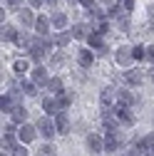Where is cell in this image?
Segmentation results:
<instances>
[{
    "instance_id": "cell-23",
    "label": "cell",
    "mask_w": 154,
    "mask_h": 156,
    "mask_svg": "<svg viewBox=\"0 0 154 156\" xmlns=\"http://www.w3.org/2000/svg\"><path fill=\"white\" fill-rule=\"evenodd\" d=\"M119 104L122 107H129V104H137V97L132 92H119Z\"/></svg>"
},
{
    "instance_id": "cell-4",
    "label": "cell",
    "mask_w": 154,
    "mask_h": 156,
    "mask_svg": "<svg viewBox=\"0 0 154 156\" xmlns=\"http://www.w3.org/2000/svg\"><path fill=\"white\" fill-rule=\"evenodd\" d=\"M17 136H20L23 144H30L35 136H37V126H30V124H23L20 129H17Z\"/></svg>"
},
{
    "instance_id": "cell-31",
    "label": "cell",
    "mask_w": 154,
    "mask_h": 156,
    "mask_svg": "<svg viewBox=\"0 0 154 156\" xmlns=\"http://www.w3.org/2000/svg\"><path fill=\"white\" fill-rule=\"evenodd\" d=\"M13 156H28V149L25 146H15L13 149Z\"/></svg>"
},
{
    "instance_id": "cell-29",
    "label": "cell",
    "mask_w": 154,
    "mask_h": 156,
    "mask_svg": "<svg viewBox=\"0 0 154 156\" xmlns=\"http://www.w3.org/2000/svg\"><path fill=\"white\" fill-rule=\"evenodd\" d=\"M23 92H25L28 97H32V94H37V92H35V82H23Z\"/></svg>"
},
{
    "instance_id": "cell-41",
    "label": "cell",
    "mask_w": 154,
    "mask_h": 156,
    "mask_svg": "<svg viewBox=\"0 0 154 156\" xmlns=\"http://www.w3.org/2000/svg\"><path fill=\"white\" fill-rule=\"evenodd\" d=\"M122 156H134V151H129V154H122Z\"/></svg>"
},
{
    "instance_id": "cell-21",
    "label": "cell",
    "mask_w": 154,
    "mask_h": 156,
    "mask_svg": "<svg viewBox=\"0 0 154 156\" xmlns=\"http://www.w3.org/2000/svg\"><path fill=\"white\" fill-rule=\"evenodd\" d=\"M52 25H55L57 30H65V25H67V15H65V12H55V15H52Z\"/></svg>"
},
{
    "instance_id": "cell-2",
    "label": "cell",
    "mask_w": 154,
    "mask_h": 156,
    "mask_svg": "<svg viewBox=\"0 0 154 156\" xmlns=\"http://www.w3.org/2000/svg\"><path fill=\"white\" fill-rule=\"evenodd\" d=\"M85 144H87V149L92 151V154H102L105 151V136H100V134H87V139H85Z\"/></svg>"
},
{
    "instance_id": "cell-1",
    "label": "cell",
    "mask_w": 154,
    "mask_h": 156,
    "mask_svg": "<svg viewBox=\"0 0 154 156\" xmlns=\"http://www.w3.org/2000/svg\"><path fill=\"white\" fill-rule=\"evenodd\" d=\"M37 134H42L45 139H52V136L57 134V124L50 119V116H42V119L37 122Z\"/></svg>"
},
{
    "instance_id": "cell-6",
    "label": "cell",
    "mask_w": 154,
    "mask_h": 156,
    "mask_svg": "<svg viewBox=\"0 0 154 156\" xmlns=\"http://www.w3.org/2000/svg\"><path fill=\"white\" fill-rule=\"evenodd\" d=\"M142 80H144V74H142L139 69H124V82H127L129 87H139Z\"/></svg>"
},
{
    "instance_id": "cell-14",
    "label": "cell",
    "mask_w": 154,
    "mask_h": 156,
    "mask_svg": "<svg viewBox=\"0 0 154 156\" xmlns=\"http://www.w3.org/2000/svg\"><path fill=\"white\" fill-rule=\"evenodd\" d=\"M10 119H13V124L23 126V124H25V119H28V112H25L23 107H15V109L10 112Z\"/></svg>"
},
{
    "instance_id": "cell-5",
    "label": "cell",
    "mask_w": 154,
    "mask_h": 156,
    "mask_svg": "<svg viewBox=\"0 0 154 156\" xmlns=\"http://www.w3.org/2000/svg\"><path fill=\"white\" fill-rule=\"evenodd\" d=\"M114 60H117V65H119V67H129V65H132V60H134V55H132V50L119 47V50H117V55H114Z\"/></svg>"
},
{
    "instance_id": "cell-16",
    "label": "cell",
    "mask_w": 154,
    "mask_h": 156,
    "mask_svg": "<svg viewBox=\"0 0 154 156\" xmlns=\"http://www.w3.org/2000/svg\"><path fill=\"white\" fill-rule=\"evenodd\" d=\"M20 23H23L25 27H35V23H37V17L32 15V10H20Z\"/></svg>"
},
{
    "instance_id": "cell-11",
    "label": "cell",
    "mask_w": 154,
    "mask_h": 156,
    "mask_svg": "<svg viewBox=\"0 0 154 156\" xmlns=\"http://www.w3.org/2000/svg\"><path fill=\"white\" fill-rule=\"evenodd\" d=\"M50 25H52V20H47L45 15H40V17H37V23H35V30H37V35H40V37H47V30H50Z\"/></svg>"
},
{
    "instance_id": "cell-28",
    "label": "cell",
    "mask_w": 154,
    "mask_h": 156,
    "mask_svg": "<svg viewBox=\"0 0 154 156\" xmlns=\"http://www.w3.org/2000/svg\"><path fill=\"white\" fill-rule=\"evenodd\" d=\"M57 102H60V107H62V109H65V107H70V102H72V94L60 92V94H57Z\"/></svg>"
},
{
    "instance_id": "cell-43",
    "label": "cell",
    "mask_w": 154,
    "mask_h": 156,
    "mask_svg": "<svg viewBox=\"0 0 154 156\" xmlns=\"http://www.w3.org/2000/svg\"><path fill=\"white\" fill-rule=\"evenodd\" d=\"M67 3H77V0H67Z\"/></svg>"
},
{
    "instance_id": "cell-8",
    "label": "cell",
    "mask_w": 154,
    "mask_h": 156,
    "mask_svg": "<svg viewBox=\"0 0 154 156\" xmlns=\"http://www.w3.org/2000/svg\"><path fill=\"white\" fill-rule=\"evenodd\" d=\"M30 77H32V82H35V84H47V82H50V80H47L45 67H40V65H37V67L30 72Z\"/></svg>"
},
{
    "instance_id": "cell-35",
    "label": "cell",
    "mask_w": 154,
    "mask_h": 156,
    "mask_svg": "<svg viewBox=\"0 0 154 156\" xmlns=\"http://www.w3.org/2000/svg\"><path fill=\"white\" fill-rule=\"evenodd\" d=\"M132 8H134V0H124V10H127V12H129V10H132Z\"/></svg>"
},
{
    "instance_id": "cell-34",
    "label": "cell",
    "mask_w": 154,
    "mask_h": 156,
    "mask_svg": "<svg viewBox=\"0 0 154 156\" xmlns=\"http://www.w3.org/2000/svg\"><path fill=\"white\" fill-rule=\"evenodd\" d=\"M5 3H8L10 8H20V3H23V0H5Z\"/></svg>"
},
{
    "instance_id": "cell-17",
    "label": "cell",
    "mask_w": 154,
    "mask_h": 156,
    "mask_svg": "<svg viewBox=\"0 0 154 156\" xmlns=\"http://www.w3.org/2000/svg\"><path fill=\"white\" fill-rule=\"evenodd\" d=\"M117 116H119V124H127V126H132V124H134V116L129 114V109H127V107H119V109H117Z\"/></svg>"
},
{
    "instance_id": "cell-26",
    "label": "cell",
    "mask_w": 154,
    "mask_h": 156,
    "mask_svg": "<svg viewBox=\"0 0 154 156\" xmlns=\"http://www.w3.org/2000/svg\"><path fill=\"white\" fill-rule=\"evenodd\" d=\"M132 55H134V60H147V47H144V45L132 47Z\"/></svg>"
},
{
    "instance_id": "cell-39",
    "label": "cell",
    "mask_w": 154,
    "mask_h": 156,
    "mask_svg": "<svg viewBox=\"0 0 154 156\" xmlns=\"http://www.w3.org/2000/svg\"><path fill=\"white\" fill-rule=\"evenodd\" d=\"M149 77H152V80H154V67H152V69H149Z\"/></svg>"
},
{
    "instance_id": "cell-9",
    "label": "cell",
    "mask_w": 154,
    "mask_h": 156,
    "mask_svg": "<svg viewBox=\"0 0 154 156\" xmlns=\"http://www.w3.org/2000/svg\"><path fill=\"white\" fill-rule=\"evenodd\" d=\"M55 124H57V134H67L70 131V119H67L65 112H60V114L55 116Z\"/></svg>"
},
{
    "instance_id": "cell-37",
    "label": "cell",
    "mask_w": 154,
    "mask_h": 156,
    "mask_svg": "<svg viewBox=\"0 0 154 156\" xmlns=\"http://www.w3.org/2000/svg\"><path fill=\"white\" fill-rule=\"evenodd\" d=\"M149 20H152V23H154V5H152V8H149Z\"/></svg>"
},
{
    "instance_id": "cell-30",
    "label": "cell",
    "mask_w": 154,
    "mask_h": 156,
    "mask_svg": "<svg viewBox=\"0 0 154 156\" xmlns=\"http://www.w3.org/2000/svg\"><path fill=\"white\" fill-rule=\"evenodd\" d=\"M52 154H55V146L52 144H42L40 146V156H52Z\"/></svg>"
},
{
    "instance_id": "cell-25",
    "label": "cell",
    "mask_w": 154,
    "mask_h": 156,
    "mask_svg": "<svg viewBox=\"0 0 154 156\" xmlns=\"http://www.w3.org/2000/svg\"><path fill=\"white\" fill-rule=\"evenodd\" d=\"M15 45H20V47H32V37L30 35H17V40H15Z\"/></svg>"
},
{
    "instance_id": "cell-3",
    "label": "cell",
    "mask_w": 154,
    "mask_h": 156,
    "mask_svg": "<svg viewBox=\"0 0 154 156\" xmlns=\"http://www.w3.org/2000/svg\"><path fill=\"white\" fill-rule=\"evenodd\" d=\"M42 112L50 114V116H57L60 112H65L60 107V102H57V97H47V99H42Z\"/></svg>"
},
{
    "instance_id": "cell-7",
    "label": "cell",
    "mask_w": 154,
    "mask_h": 156,
    "mask_svg": "<svg viewBox=\"0 0 154 156\" xmlns=\"http://www.w3.org/2000/svg\"><path fill=\"white\" fill-rule=\"evenodd\" d=\"M114 99H119V94L114 92L112 87L102 89V94H100V102H102V107H105V109H109V104H114Z\"/></svg>"
},
{
    "instance_id": "cell-19",
    "label": "cell",
    "mask_w": 154,
    "mask_h": 156,
    "mask_svg": "<svg viewBox=\"0 0 154 156\" xmlns=\"http://www.w3.org/2000/svg\"><path fill=\"white\" fill-rule=\"evenodd\" d=\"M77 62H80L82 67H90V65L94 62V55H92L90 50H80V57H77Z\"/></svg>"
},
{
    "instance_id": "cell-15",
    "label": "cell",
    "mask_w": 154,
    "mask_h": 156,
    "mask_svg": "<svg viewBox=\"0 0 154 156\" xmlns=\"http://www.w3.org/2000/svg\"><path fill=\"white\" fill-rule=\"evenodd\" d=\"M87 42H90V47H94V50H100V52H105L107 47H105V40H102V35H97V32H92L90 37H87ZM97 52V55H100Z\"/></svg>"
},
{
    "instance_id": "cell-33",
    "label": "cell",
    "mask_w": 154,
    "mask_h": 156,
    "mask_svg": "<svg viewBox=\"0 0 154 156\" xmlns=\"http://www.w3.org/2000/svg\"><path fill=\"white\" fill-rule=\"evenodd\" d=\"M147 62H154V45L147 47Z\"/></svg>"
},
{
    "instance_id": "cell-13",
    "label": "cell",
    "mask_w": 154,
    "mask_h": 156,
    "mask_svg": "<svg viewBox=\"0 0 154 156\" xmlns=\"http://www.w3.org/2000/svg\"><path fill=\"white\" fill-rule=\"evenodd\" d=\"M13 72L15 74H25V72H32V69H30V62L25 57H17V60H13Z\"/></svg>"
},
{
    "instance_id": "cell-22",
    "label": "cell",
    "mask_w": 154,
    "mask_h": 156,
    "mask_svg": "<svg viewBox=\"0 0 154 156\" xmlns=\"http://www.w3.org/2000/svg\"><path fill=\"white\" fill-rule=\"evenodd\" d=\"M13 99H15L13 94H3V97H0V109H3V112H13L15 109L13 107Z\"/></svg>"
},
{
    "instance_id": "cell-38",
    "label": "cell",
    "mask_w": 154,
    "mask_h": 156,
    "mask_svg": "<svg viewBox=\"0 0 154 156\" xmlns=\"http://www.w3.org/2000/svg\"><path fill=\"white\" fill-rule=\"evenodd\" d=\"M105 5H109V8H114V0H102Z\"/></svg>"
},
{
    "instance_id": "cell-18",
    "label": "cell",
    "mask_w": 154,
    "mask_h": 156,
    "mask_svg": "<svg viewBox=\"0 0 154 156\" xmlns=\"http://www.w3.org/2000/svg\"><path fill=\"white\" fill-rule=\"evenodd\" d=\"M70 40H72V32H67V30H60V35H55V45L57 47H67Z\"/></svg>"
},
{
    "instance_id": "cell-36",
    "label": "cell",
    "mask_w": 154,
    "mask_h": 156,
    "mask_svg": "<svg viewBox=\"0 0 154 156\" xmlns=\"http://www.w3.org/2000/svg\"><path fill=\"white\" fill-rule=\"evenodd\" d=\"M28 3H30L32 8H40V5H42V0H28Z\"/></svg>"
},
{
    "instance_id": "cell-32",
    "label": "cell",
    "mask_w": 154,
    "mask_h": 156,
    "mask_svg": "<svg viewBox=\"0 0 154 156\" xmlns=\"http://www.w3.org/2000/svg\"><path fill=\"white\" fill-rule=\"evenodd\" d=\"M119 30H122V32L129 30V20H127V17H119Z\"/></svg>"
},
{
    "instance_id": "cell-12",
    "label": "cell",
    "mask_w": 154,
    "mask_h": 156,
    "mask_svg": "<svg viewBox=\"0 0 154 156\" xmlns=\"http://www.w3.org/2000/svg\"><path fill=\"white\" fill-rule=\"evenodd\" d=\"M70 32H72V37H75V40H85V37H90V35H92V32H90V27H87L85 23H77Z\"/></svg>"
},
{
    "instance_id": "cell-27",
    "label": "cell",
    "mask_w": 154,
    "mask_h": 156,
    "mask_svg": "<svg viewBox=\"0 0 154 156\" xmlns=\"http://www.w3.org/2000/svg\"><path fill=\"white\" fill-rule=\"evenodd\" d=\"M62 62H65V55H62V52H55V55L50 57V67H60Z\"/></svg>"
},
{
    "instance_id": "cell-40",
    "label": "cell",
    "mask_w": 154,
    "mask_h": 156,
    "mask_svg": "<svg viewBox=\"0 0 154 156\" xmlns=\"http://www.w3.org/2000/svg\"><path fill=\"white\" fill-rule=\"evenodd\" d=\"M149 32H152V35H154V23H152V27H149Z\"/></svg>"
},
{
    "instance_id": "cell-42",
    "label": "cell",
    "mask_w": 154,
    "mask_h": 156,
    "mask_svg": "<svg viewBox=\"0 0 154 156\" xmlns=\"http://www.w3.org/2000/svg\"><path fill=\"white\" fill-rule=\"evenodd\" d=\"M147 156H154V151H147Z\"/></svg>"
},
{
    "instance_id": "cell-24",
    "label": "cell",
    "mask_w": 154,
    "mask_h": 156,
    "mask_svg": "<svg viewBox=\"0 0 154 156\" xmlns=\"http://www.w3.org/2000/svg\"><path fill=\"white\" fill-rule=\"evenodd\" d=\"M47 89H50V92H55V97H57V94L62 92V80H60V77H52V80L47 82Z\"/></svg>"
},
{
    "instance_id": "cell-20",
    "label": "cell",
    "mask_w": 154,
    "mask_h": 156,
    "mask_svg": "<svg viewBox=\"0 0 154 156\" xmlns=\"http://www.w3.org/2000/svg\"><path fill=\"white\" fill-rule=\"evenodd\" d=\"M3 40H8V42H15L17 40V30L13 25H3Z\"/></svg>"
},
{
    "instance_id": "cell-10",
    "label": "cell",
    "mask_w": 154,
    "mask_h": 156,
    "mask_svg": "<svg viewBox=\"0 0 154 156\" xmlns=\"http://www.w3.org/2000/svg\"><path fill=\"white\" fill-rule=\"evenodd\" d=\"M119 146H122V141L117 134H105V151H117Z\"/></svg>"
}]
</instances>
